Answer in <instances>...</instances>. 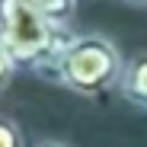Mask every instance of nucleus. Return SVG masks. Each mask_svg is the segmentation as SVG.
Wrapping results in <instances>:
<instances>
[{
	"instance_id": "f257e3e1",
	"label": "nucleus",
	"mask_w": 147,
	"mask_h": 147,
	"mask_svg": "<svg viewBox=\"0 0 147 147\" xmlns=\"http://www.w3.org/2000/svg\"><path fill=\"white\" fill-rule=\"evenodd\" d=\"M74 38L77 32H70V26L48 19L22 0H0V45L19 70L58 80V64Z\"/></svg>"
},
{
	"instance_id": "f03ea898",
	"label": "nucleus",
	"mask_w": 147,
	"mask_h": 147,
	"mask_svg": "<svg viewBox=\"0 0 147 147\" xmlns=\"http://www.w3.org/2000/svg\"><path fill=\"white\" fill-rule=\"evenodd\" d=\"M125 58H121L118 45L102 35V32H77V38L70 42V48L64 51L61 64H58V80L64 90H70L74 96L83 99H96V96L109 93L112 86H118L121 74H125Z\"/></svg>"
},
{
	"instance_id": "7ed1b4c3",
	"label": "nucleus",
	"mask_w": 147,
	"mask_h": 147,
	"mask_svg": "<svg viewBox=\"0 0 147 147\" xmlns=\"http://www.w3.org/2000/svg\"><path fill=\"white\" fill-rule=\"evenodd\" d=\"M115 90H118V96L128 106L147 112V51H138L125 64V74H121V80H118Z\"/></svg>"
},
{
	"instance_id": "20e7f679",
	"label": "nucleus",
	"mask_w": 147,
	"mask_h": 147,
	"mask_svg": "<svg viewBox=\"0 0 147 147\" xmlns=\"http://www.w3.org/2000/svg\"><path fill=\"white\" fill-rule=\"evenodd\" d=\"M22 3L45 13L55 22H64V26H70V19L77 16V0H22Z\"/></svg>"
},
{
	"instance_id": "39448f33",
	"label": "nucleus",
	"mask_w": 147,
	"mask_h": 147,
	"mask_svg": "<svg viewBox=\"0 0 147 147\" xmlns=\"http://www.w3.org/2000/svg\"><path fill=\"white\" fill-rule=\"evenodd\" d=\"M0 147H26V138H22L19 125L7 115H0Z\"/></svg>"
},
{
	"instance_id": "423d86ee",
	"label": "nucleus",
	"mask_w": 147,
	"mask_h": 147,
	"mask_svg": "<svg viewBox=\"0 0 147 147\" xmlns=\"http://www.w3.org/2000/svg\"><path fill=\"white\" fill-rule=\"evenodd\" d=\"M19 67L13 64V58L7 55V48L0 45V93H3L7 86H10V80H13V74H16Z\"/></svg>"
},
{
	"instance_id": "0eeeda50",
	"label": "nucleus",
	"mask_w": 147,
	"mask_h": 147,
	"mask_svg": "<svg viewBox=\"0 0 147 147\" xmlns=\"http://www.w3.org/2000/svg\"><path fill=\"white\" fill-rule=\"evenodd\" d=\"M32 147H67L64 141H38V144H32Z\"/></svg>"
},
{
	"instance_id": "6e6552de",
	"label": "nucleus",
	"mask_w": 147,
	"mask_h": 147,
	"mask_svg": "<svg viewBox=\"0 0 147 147\" xmlns=\"http://www.w3.org/2000/svg\"><path fill=\"white\" fill-rule=\"evenodd\" d=\"M121 3H134V7H147V0H121Z\"/></svg>"
}]
</instances>
